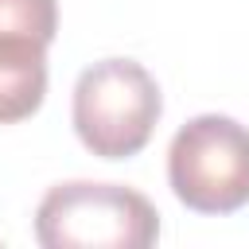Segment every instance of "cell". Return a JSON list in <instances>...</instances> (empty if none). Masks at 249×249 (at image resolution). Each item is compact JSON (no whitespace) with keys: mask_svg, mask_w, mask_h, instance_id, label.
I'll list each match as a JSON object with an SVG mask.
<instances>
[{"mask_svg":"<svg viewBox=\"0 0 249 249\" xmlns=\"http://www.w3.org/2000/svg\"><path fill=\"white\" fill-rule=\"evenodd\" d=\"M163 113L156 78L132 58H101L78 74L74 132L101 160L136 156Z\"/></svg>","mask_w":249,"mask_h":249,"instance_id":"2","label":"cell"},{"mask_svg":"<svg viewBox=\"0 0 249 249\" xmlns=\"http://www.w3.org/2000/svg\"><path fill=\"white\" fill-rule=\"evenodd\" d=\"M58 31L54 0H0V39H23L51 47Z\"/></svg>","mask_w":249,"mask_h":249,"instance_id":"5","label":"cell"},{"mask_svg":"<svg viewBox=\"0 0 249 249\" xmlns=\"http://www.w3.org/2000/svg\"><path fill=\"white\" fill-rule=\"evenodd\" d=\"M43 249H148L160 237L156 206L121 183H58L35 210Z\"/></svg>","mask_w":249,"mask_h":249,"instance_id":"1","label":"cell"},{"mask_svg":"<svg viewBox=\"0 0 249 249\" xmlns=\"http://www.w3.org/2000/svg\"><path fill=\"white\" fill-rule=\"evenodd\" d=\"M167 183L187 210H241L249 202V128L222 113L191 117L171 136Z\"/></svg>","mask_w":249,"mask_h":249,"instance_id":"3","label":"cell"},{"mask_svg":"<svg viewBox=\"0 0 249 249\" xmlns=\"http://www.w3.org/2000/svg\"><path fill=\"white\" fill-rule=\"evenodd\" d=\"M47 93V47L23 39H0V124H16L43 105Z\"/></svg>","mask_w":249,"mask_h":249,"instance_id":"4","label":"cell"}]
</instances>
